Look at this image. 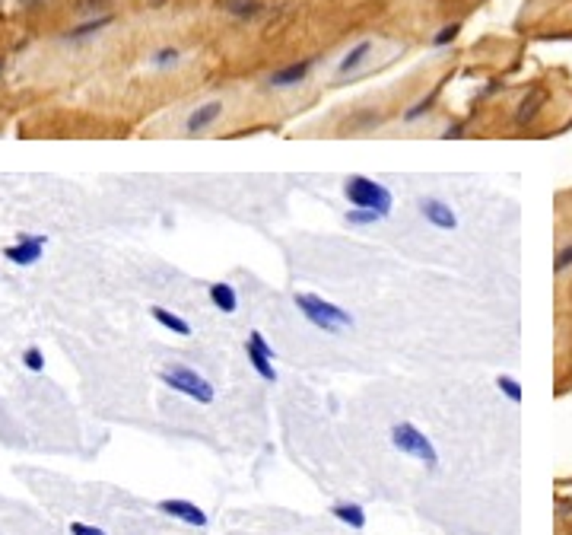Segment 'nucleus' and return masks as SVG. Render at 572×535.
Listing matches in <instances>:
<instances>
[{
    "mask_svg": "<svg viewBox=\"0 0 572 535\" xmlns=\"http://www.w3.org/2000/svg\"><path fill=\"white\" fill-rule=\"evenodd\" d=\"M455 36H458V22H451V26H445V29H439L436 36H432V45H436V48H445L449 42H455Z\"/></svg>",
    "mask_w": 572,
    "mask_h": 535,
    "instance_id": "25",
    "label": "nucleus"
},
{
    "mask_svg": "<svg viewBox=\"0 0 572 535\" xmlns=\"http://www.w3.org/2000/svg\"><path fill=\"white\" fill-rule=\"evenodd\" d=\"M112 22H114V16H112V13L96 16V20H83V22H77L73 29H67V32H64V42H67V45H80V42H86V38L99 36L102 29H108Z\"/></svg>",
    "mask_w": 572,
    "mask_h": 535,
    "instance_id": "10",
    "label": "nucleus"
},
{
    "mask_svg": "<svg viewBox=\"0 0 572 535\" xmlns=\"http://www.w3.org/2000/svg\"><path fill=\"white\" fill-rule=\"evenodd\" d=\"M73 13L80 20H96V16L112 13V0H77L73 3Z\"/></svg>",
    "mask_w": 572,
    "mask_h": 535,
    "instance_id": "18",
    "label": "nucleus"
},
{
    "mask_svg": "<svg viewBox=\"0 0 572 535\" xmlns=\"http://www.w3.org/2000/svg\"><path fill=\"white\" fill-rule=\"evenodd\" d=\"M181 61V51L179 48H159L150 54V64L159 67V71H165V67H175Z\"/></svg>",
    "mask_w": 572,
    "mask_h": 535,
    "instance_id": "19",
    "label": "nucleus"
},
{
    "mask_svg": "<svg viewBox=\"0 0 572 535\" xmlns=\"http://www.w3.org/2000/svg\"><path fill=\"white\" fill-rule=\"evenodd\" d=\"M543 102H547V93H543L541 87H537V89H531V93L522 99V105H518V112H515V124H522V128H525V124H531V122H534V118H537V112H541V105H543Z\"/></svg>",
    "mask_w": 572,
    "mask_h": 535,
    "instance_id": "13",
    "label": "nucleus"
},
{
    "mask_svg": "<svg viewBox=\"0 0 572 535\" xmlns=\"http://www.w3.org/2000/svg\"><path fill=\"white\" fill-rule=\"evenodd\" d=\"M70 535H105L99 526H86V522H70Z\"/></svg>",
    "mask_w": 572,
    "mask_h": 535,
    "instance_id": "27",
    "label": "nucleus"
},
{
    "mask_svg": "<svg viewBox=\"0 0 572 535\" xmlns=\"http://www.w3.org/2000/svg\"><path fill=\"white\" fill-rule=\"evenodd\" d=\"M220 115H223V102L220 99H210V102L197 105V109L188 115L185 131H188V134H204L210 124H216V118H220Z\"/></svg>",
    "mask_w": 572,
    "mask_h": 535,
    "instance_id": "9",
    "label": "nucleus"
},
{
    "mask_svg": "<svg viewBox=\"0 0 572 535\" xmlns=\"http://www.w3.org/2000/svg\"><path fill=\"white\" fill-rule=\"evenodd\" d=\"M432 102H436V93H432V96H426V99H420V102H416V105H414V109H407V112H404V122H416V118H420V115H426V112L432 109Z\"/></svg>",
    "mask_w": 572,
    "mask_h": 535,
    "instance_id": "22",
    "label": "nucleus"
},
{
    "mask_svg": "<svg viewBox=\"0 0 572 535\" xmlns=\"http://www.w3.org/2000/svg\"><path fill=\"white\" fill-rule=\"evenodd\" d=\"M22 363H26V369H32V373H42L45 369V354L38 351V347H26V351H22Z\"/></svg>",
    "mask_w": 572,
    "mask_h": 535,
    "instance_id": "21",
    "label": "nucleus"
},
{
    "mask_svg": "<svg viewBox=\"0 0 572 535\" xmlns=\"http://www.w3.org/2000/svg\"><path fill=\"white\" fill-rule=\"evenodd\" d=\"M210 303L216 306L220 312H236L239 309V293H236V287L232 284H226V281H220V284H210Z\"/></svg>",
    "mask_w": 572,
    "mask_h": 535,
    "instance_id": "12",
    "label": "nucleus"
},
{
    "mask_svg": "<svg viewBox=\"0 0 572 535\" xmlns=\"http://www.w3.org/2000/svg\"><path fill=\"white\" fill-rule=\"evenodd\" d=\"M372 54V38H363V42H356L347 54L340 58V64H337V77H347V73H356L359 67L369 61Z\"/></svg>",
    "mask_w": 572,
    "mask_h": 535,
    "instance_id": "11",
    "label": "nucleus"
},
{
    "mask_svg": "<svg viewBox=\"0 0 572 535\" xmlns=\"http://www.w3.org/2000/svg\"><path fill=\"white\" fill-rule=\"evenodd\" d=\"M150 316L156 318V322H159L163 328H169V332L181 335V338H188V335H191V325H188L185 318L175 316V312H169L165 306H150Z\"/></svg>",
    "mask_w": 572,
    "mask_h": 535,
    "instance_id": "15",
    "label": "nucleus"
},
{
    "mask_svg": "<svg viewBox=\"0 0 572 535\" xmlns=\"http://www.w3.org/2000/svg\"><path fill=\"white\" fill-rule=\"evenodd\" d=\"M293 303L315 328H322V332H328V335H337V332H343V328L356 325L353 316L343 309V306L328 303V300H322V297H312V293H296Z\"/></svg>",
    "mask_w": 572,
    "mask_h": 535,
    "instance_id": "1",
    "label": "nucleus"
},
{
    "mask_svg": "<svg viewBox=\"0 0 572 535\" xmlns=\"http://www.w3.org/2000/svg\"><path fill=\"white\" fill-rule=\"evenodd\" d=\"M245 354H248V363L255 367V373L264 379V383H277V369H273V360L264 354V351H257L251 341H245Z\"/></svg>",
    "mask_w": 572,
    "mask_h": 535,
    "instance_id": "14",
    "label": "nucleus"
},
{
    "mask_svg": "<svg viewBox=\"0 0 572 535\" xmlns=\"http://www.w3.org/2000/svg\"><path fill=\"white\" fill-rule=\"evenodd\" d=\"M343 220H347V223H350V226H369V223H379V220H385V217H382V214H375V210H347V217H343Z\"/></svg>",
    "mask_w": 572,
    "mask_h": 535,
    "instance_id": "20",
    "label": "nucleus"
},
{
    "mask_svg": "<svg viewBox=\"0 0 572 535\" xmlns=\"http://www.w3.org/2000/svg\"><path fill=\"white\" fill-rule=\"evenodd\" d=\"M343 198L350 201V207L359 210H375L382 217H391V207H394V198L391 191L382 185V182L369 179V175H350L343 182Z\"/></svg>",
    "mask_w": 572,
    "mask_h": 535,
    "instance_id": "2",
    "label": "nucleus"
},
{
    "mask_svg": "<svg viewBox=\"0 0 572 535\" xmlns=\"http://www.w3.org/2000/svg\"><path fill=\"white\" fill-rule=\"evenodd\" d=\"M496 386H499V389L506 392V395L512 398V402H522V386L515 383L512 376H499V379H496Z\"/></svg>",
    "mask_w": 572,
    "mask_h": 535,
    "instance_id": "24",
    "label": "nucleus"
},
{
    "mask_svg": "<svg viewBox=\"0 0 572 535\" xmlns=\"http://www.w3.org/2000/svg\"><path fill=\"white\" fill-rule=\"evenodd\" d=\"M391 443H394V449H400V453L414 456L416 462H423L426 469H436V465H439L436 446L429 443V437L423 434V430H416V427L407 424V420H400V424L391 427Z\"/></svg>",
    "mask_w": 572,
    "mask_h": 535,
    "instance_id": "4",
    "label": "nucleus"
},
{
    "mask_svg": "<svg viewBox=\"0 0 572 535\" xmlns=\"http://www.w3.org/2000/svg\"><path fill=\"white\" fill-rule=\"evenodd\" d=\"M159 379H163L169 389H175V392H181V395H188V398H194L197 405H210L213 402V386L207 383V379L200 376L197 369H191V367H181V363H172V367H165L163 373H159Z\"/></svg>",
    "mask_w": 572,
    "mask_h": 535,
    "instance_id": "3",
    "label": "nucleus"
},
{
    "mask_svg": "<svg viewBox=\"0 0 572 535\" xmlns=\"http://www.w3.org/2000/svg\"><path fill=\"white\" fill-rule=\"evenodd\" d=\"M569 268H572V242L559 249L557 258H553V271H557V274H563V271H569Z\"/></svg>",
    "mask_w": 572,
    "mask_h": 535,
    "instance_id": "23",
    "label": "nucleus"
},
{
    "mask_svg": "<svg viewBox=\"0 0 572 535\" xmlns=\"http://www.w3.org/2000/svg\"><path fill=\"white\" fill-rule=\"evenodd\" d=\"M416 207H420L423 220H426L429 226H436V230H442V233L458 230V214L451 210V204L442 201V198H420Z\"/></svg>",
    "mask_w": 572,
    "mask_h": 535,
    "instance_id": "6",
    "label": "nucleus"
},
{
    "mask_svg": "<svg viewBox=\"0 0 572 535\" xmlns=\"http://www.w3.org/2000/svg\"><path fill=\"white\" fill-rule=\"evenodd\" d=\"M45 246H48V236H42V233H20V236H16V246L3 249V258L20 265V268H29L42 258Z\"/></svg>",
    "mask_w": 572,
    "mask_h": 535,
    "instance_id": "5",
    "label": "nucleus"
},
{
    "mask_svg": "<svg viewBox=\"0 0 572 535\" xmlns=\"http://www.w3.org/2000/svg\"><path fill=\"white\" fill-rule=\"evenodd\" d=\"M312 67H315V61L312 58H306V61H296V64H286V67H280V71H273L271 77H267V83H271L273 89H289V87H299L302 80L312 73Z\"/></svg>",
    "mask_w": 572,
    "mask_h": 535,
    "instance_id": "8",
    "label": "nucleus"
},
{
    "mask_svg": "<svg viewBox=\"0 0 572 535\" xmlns=\"http://www.w3.org/2000/svg\"><path fill=\"white\" fill-rule=\"evenodd\" d=\"M159 510L175 516V520H181V522H188V526H197V529L207 526V513H204L197 504H191V500H179V497L159 500Z\"/></svg>",
    "mask_w": 572,
    "mask_h": 535,
    "instance_id": "7",
    "label": "nucleus"
},
{
    "mask_svg": "<svg viewBox=\"0 0 572 535\" xmlns=\"http://www.w3.org/2000/svg\"><path fill=\"white\" fill-rule=\"evenodd\" d=\"M248 341L257 347V351H264V354L271 357V360H277V351H273V347L267 344V338H264V335H261V332H251V335H248Z\"/></svg>",
    "mask_w": 572,
    "mask_h": 535,
    "instance_id": "26",
    "label": "nucleus"
},
{
    "mask_svg": "<svg viewBox=\"0 0 572 535\" xmlns=\"http://www.w3.org/2000/svg\"><path fill=\"white\" fill-rule=\"evenodd\" d=\"M331 513L337 516L340 522H347L350 529H366V510L359 504H334Z\"/></svg>",
    "mask_w": 572,
    "mask_h": 535,
    "instance_id": "16",
    "label": "nucleus"
},
{
    "mask_svg": "<svg viewBox=\"0 0 572 535\" xmlns=\"http://www.w3.org/2000/svg\"><path fill=\"white\" fill-rule=\"evenodd\" d=\"M220 3L236 20H255V16H261V3L257 0H220Z\"/></svg>",
    "mask_w": 572,
    "mask_h": 535,
    "instance_id": "17",
    "label": "nucleus"
}]
</instances>
